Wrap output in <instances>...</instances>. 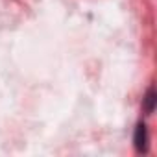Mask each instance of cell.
<instances>
[{"instance_id":"6da1fadb","label":"cell","mask_w":157,"mask_h":157,"mask_svg":"<svg viewBox=\"0 0 157 157\" xmlns=\"http://www.w3.org/2000/svg\"><path fill=\"white\" fill-rule=\"evenodd\" d=\"M146 140H148V137H146V126L144 124H139L137 126V131H135V146H137L139 151H144L146 150Z\"/></svg>"},{"instance_id":"7a4b0ae2","label":"cell","mask_w":157,"mask_h":157,"mask_svg":"<svg viewBox=\"0 0 157 157\" xmlns=\"http://www.w3.org/2000/svg\"><path fill=\"white\" fill-rule=\"evenodd\" d=\"M153 105H155V91L150 89L148 91V96H146V109H148V113L153 111Z\"/></svg>"}]
</instances>
